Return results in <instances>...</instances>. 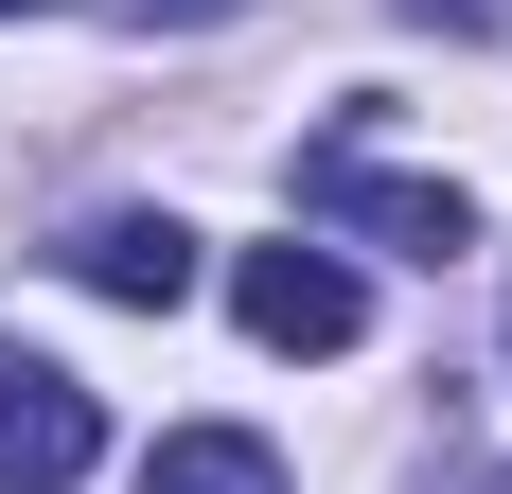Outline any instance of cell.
I'll return each mask as SVG.
<instances>
[{
    "instance_id": "obj_7",
    "label": "cell",
    "mask_w": 512,
    "mask_h": 494,
    "mask_svg": "<svg viewBox=\"0 0 512 494\" xmlns=\"http://www.w3.org/2000/svg\"><path fill=\"white\" fill-rule=\"evenodd\" d=\"M424 36H512V0H407Z\"/></svg>"
},
{
    "instance_id": "obj_2",
    "label": "cell",
    "mask_w": 512,
    "mask_h": 494,
    "mask_svg": "<svg viewBox=\"0 0 512 494\" xmlns=\"http://www.w3.org/2000/svg\"><path fill=\"white\" fill-rule=\"evenodd\" d=\"M230 318H248L265 353H301V371H318V353L371 336V283L336 265V247H248V265H230Z\"/></svg>"
},
{
    "instance_id": "obj_9",
    "label": "cell",
    "mask_w": 512,
    "mask_h": 494,
    "mask_svg": "<svg viewBox=\"0 0 512 494\" xmlns=\"http://www.w3.org/2000/svg\"><path fill=\"white\" fill-rule=\"evenodd\" d=\"M460 494H512V477H460Z\"/></svg>"
},
{
    "instance_id": "obj_5",
    "label": "cell",
    "mask_w": 512,
    "mask_h": 494,
    "mask_svg": "<svg viewBox=\"0 0 512 494\" xmlns=\"http://www.w3.org/2000/svg\"><path fill=\"white\" fill-rule=\"evenodd\" d=\"M142 494H283V459H265L248 424H177V442L142 459Z\"/></svg>"
},
{
    "instance_id": "obj_4",
    "label": "cell",
    "mask_w": 512,
    "mask_h": 494,
    "mask_svg": "<svg viewBox=\"0 0 512 494\" xmlns=\"http://www.w3.org/2000/svg\"><path fill=\"white\" fill-rule=\"evenodd\" d=\"M53 265L89 300H124V318H177V300H195V230H177V212H89Z\"/></svg>"
},
{
    "instance_id": "obj_6",
    "label": "cell",
    "mask_w": 512,
    "mask_h": 494,
    "mask_svg": "<svg viewBox=\"0 0 512 494\" xmlns=\"http://www.w3.org/2000/svg\"><path fill=\"white\" fill-rule=\"evenodd\" d=\"M142 36H212V18H248V0H124Z\"/></svg>"
},
{
    "instance_id": "obj_1",
    "label": "cell",
    "mask_w": 512,
    "mask_h": 494,
    "mask_svg": "<svg viewBox=\"0 0 512 494\" xmlns=\"http://www.w3.org/2000/svg\"><path fill=\"white\" fill-rule=\"evenodd\" d=\"M301 230H354V247H407V265H460V247H477V195H460V177H424V159H389L371 124H318V142H301Z\"/></svg>"
},
{
    "instance_id": "obj_3",
    "label": "cell",
    "mask_w": 512,
    "mask_h": 494,
    "mask_svg": "<svg viewBox=\"0 0 512 494\" xmlns=\"http://www.w3.org/2000/svg\"><path fill=\"white\" fill-rule=\"evenodd\" d=\"M89 459H106V406L71 389L53 353H18V336H0V494H71Z\"/></svg>"
},
{
    "instance_id": "obj_8",
    "label": "cell",
    "mask_w": 512,
    "mask_h": 494,
    "mask_svg": "<svg viewBox=\"0 0 512 494\" xmlns=\"http://www.w3.org/2000/svg\"><path fill=\"white\" fill-rule=\"evenodd\" d=\"M0 18H53V0H0Z\"/></svg>"
}]
</instances>
